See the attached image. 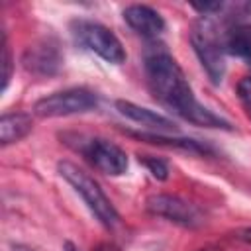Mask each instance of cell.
Wrapping results in <instances>:
<instances>
[{
    "mask_svg": "<svg viewBox=\"0 0 251 251\" xmlns=\"http://www.w3.org/2000/svg\"><path fill=\"white\" fill-rule=\"evenodd\" d=\"M143 69L153 98L159 100L173 114L194 126L231 129V124L227 120H224L220 114L212 112L208 106L198 102L184 71L163 45L151 47L145 53Z\"/></svg>",
    "mask_w": 251,
    "mask_h": 251,
    "instance_id": "1",
    "label": "cell"
},
{
    "mask_svg": "<svg viewBox=\"0 0 251 251\" xmlns=\"http://www.w3.org/2000/svg\"><path fill=\"white\" fill-rule=\"evenodd\" d=\"M57 173L73 186V190L76 194H80V198L84 200V204L88 206V210L96 216V220L104 227L112 229L114 226H118V222H120L118 210L114 208L112 200L106 196V192L102 190V186L86 171H82L78 165H75L71 161H59Z\"/></svg>",
    "mask_w": 251,
    "mask_h": 251,
    "instance_id": "2",
    "label": "cell"
},
{
    "mask_svg": "<svg viewBox=\"0 0 251 251\" xmlns=\"http://www.w3.org/2000/svg\"><path fill=\"white\" fill-rule=\"evenodd\" d=\"M190 43L210 80L214 84H220L226 75V51L222 31L218 29V24L212 16H202L192 24Z\"/></svg>",
    "mask_w": 251,
    "mask_h": 251,
    "instance_id": "3",
    "label": "cell"
},
{
    "mask_svg": "<svg viewBox=\"0 0 251 251\" xmlns=\"http://www.w3.org/2000/svg\"><path fill=\"white\" fill-rule=\"evenodd\" d=\"M63 137L75 139L76 143H69V145L73 149H76L100 173L110 175V176H120V175H124L127 171V155L114 141L98 137V135L84 137V135H69V133H65Z\"/></svg>",
    "mask_w": 251,
    "mask_h": 251,
    "instance_id": "4",
    "label": "cell"
},
{
    "mask_svg": "<svg viewBox=\"0 0 251 251\" xmlns=\"http://www.w3.org/2000/svg\"><path fill=\"white\" fill-rule=\"evenodd\" d=\"M71 33L80 47L92 51L100 59L114 63V65L124 63V59H126L124 45L116 37V33L112 29H108L106 25L80 18V20L71 22Z\"/></svg>",
    "mask_w": 251,
    "mask_h": 251,
    "instance_id": "5",
    "label": "cell"
},
{
    "mask_svg": "<svg viewBox=\"0 0 251 251\" xmlns=\"http://www.w3.org/2000/svg\"><path fill=\"white\" fill-rule=\"evenodd\" d=\"M96 106H98V96L92 90L84 86H73L39 98L33 106V114L39 118H65V116L90 112Z\"/></svg>",
    "mask_w": 251,
    "mask_h": 251,
    "instance_id": "6",
    "label": "cell"
},
{
    "mask_svg": "<svg viewBox=\"0 0 251 251\" xmlns=\"http://www.w3.org/2000/svg\"><path fill=\"white\" fill-rule=\"evenodd\" d=\"M145 210L151 216L163 218L167 222L190 229L204 224V214L200 212V208L176 194H163V192L151 194L145 200Z\"/></svg>",
    "mask_w": 251,
    "mask_h": 251,
    "instance_id": "7",
    "label": "cell"
},
{
    "mask_svg": "<svg viewBox=\"0 0 251 251\" xmlns=\"http://www.w3.org/2000/svg\"><path fill=\"white\" fill-rule=\"evenodd\" d=\"M22 65L27 73L35 76H51L59 73L63 65V55L59 51V45L53 39L45 37V39L35 41L24 51Z\"/></svg>",
    "mask_w": 251,
    "mask_h": 251,
    "instance_id": "8",
    "label": "cell"
},
{
    "mask_svg": "<svg viewBox=\"0 0 251 251\" xmlns=\"http://www.w3.org/2000/svg\"><path fill=\"white\" fill-rule=\"evenodd\" d=\"M124 20L126 24L135 31L139 33L141 37H147V39H155L157 35H161L165 31V20L163 16L153 10L151 6H145V4H131L124 10Z\"/></svg>",
    "mask_w": 251,
    "mask_h": 251,
    "instance_id": "9",
    "label": "cell"
},
{
    "mask_svg": "<svg viewBox=\"0 0 251 251\" xmlns=\"http://www.w3.org/2000/svg\"><path fill=\"white\" fill-rule=\"evenodd\" d=\"M116 110L122 116H126L127 120L137 122V124H141L145 127L161 129V131H173L175 129V124L169 118H165V116H161V114H157V112H153L149 108H143L139 104H133L129 100H116Z\"/></svg>",
    "mask_w": 251,
    "mask_h": 251,
    "instance_id": "10",
    "label": "cell"
},
{
    "mask_svg": "<svg viewBox=\"0 0 251 251\" xmlns=\"http://www.w3.org/2000/svg\"><path fill=\"white\" fill-rule=\"evenodd\" d=\"M224 37V51L249 61L251 65V22H233L226 31H222Z\"/></svg>",
    "mask_w": 251,
    "mask_h": 251,
    "instance_id": "11",
    "label": "cell"
},
{
    "mask_svg": "<svg viewBox=\"0 0 251 251\" xmlns=\"http://www.w3.org/2000/svg\"><path fill=\"white\" fill-rule=\"evenodd\" d=\"M33 127V120L31 114L27 112H12V114H4L0 118V141L2 145H10L16 143L20 139H24Z\"/></svg>",
    "mask_w": 251,
    "mask_h": 251,
    "instance_id": "12",
    "label": "cell"
},
{
    "mask_svg": "<svg viewBox=\"0 0 251 251\" xmlns=\"http://www.w3.org/2000/svg\"><path fill=\"white\" fill-rule=\"evenodd\" d=\"M129 135L137 137V139H143L147 143H153V145H165V147H176V149H184V151H190V153H200V155H206L210 153V147L196 141V139H188V137H167V135H161V133H133V131H127Z\"/></svg>",
    "mask_w": 251,
    "mask_h": 251,
    "instance_id": "13",
    "label": "cell"
},
{
    "mask_svg": "<svg viewBox=\"0 0 251 251\" xmlns=\"http://www.w3.org/2000/svg\"><path fill=\"white\" fill-rule=\"evenodd\" d=\"M12 76V55H10V45H8V37L6 31L2 33V92L8 88Z\"/></svg>",
    "mask_w": 251,
    "mask_h": 251,
    "instance_id": "14",
    "label": "cell"
},
{
    "mask_svg": "<svg viewBox=\"0 0 251 251\" xmlns=\"http://www.w3.org/2000/svg\"><path fill=\"white\" fill-rule=\"evenodd\" d=\"M139 161H143V165L149 169V173L159 178V180H165L169 176V165L163 161V159H157V157H149V155H143L139 157Z\"/></svg>",
    "mask_w": 251,
    "mask_h": 251,
    "instance_id": "15",
    "label": "cell"
},
{
    "mask_svg": "<svg viewBox=\"0 0 251 251\" xmlns=\"http://www.w3.org/2000/svg\"><path fill=\"white\" fill-rule=\"evenodd\" d=\"M237 92H239V98H241L243 106L247 108V112L251 116V76L241 78V82L237 84Z\"/></svg>",
    "mask_w": 251,
    "mask_h": 251,
    "instance_id": "16",
    "label": "cell"
},
{
    "mask_svg": "<svg viewBox=\"0 0 251 251\" xmlns=\"http://www.w3.org/2000/svg\"><path fill=\"white\" fill-rule=\"evenodd\" d=\"M192 8L194 10H198L200 14H204V16H210L212 12H220L222 8H224V4L222 2H204V4H192Z\"/></svg>",
    "mask_w": 251,
    "mask_h": 251,
    "instance_id": "17",
    "label": "cell"
},
{
    "mask_svg": "<svg viewBox=\"0 0 251 251\" xmlns=\"http://www.w3.org/2000/svg\"><path fill=\"white\" fill-rule=\"evenodd\" d=\"M233 235H235L239 241H245V243H249V245H251V226L235 229V231H233Z\"/></svg>",
    "mask_w": 251,
    "mask_h": 251,
    "instance_id": "18",
    "label": "cell"
},
{
    "mask_svg": "<svg viewBox=\"0 0 251 251\" xmlns=\"http://www.w3.org/2000/svg\"><path fill=\"white\" fill-rule=\"evenodd\" d=\"M12 251H33V249H29L27 245H22V243H14L12 245Z\"/></svg>",
    "mask_w": 251,
    "mask_h": 251,
    "instance_id": "19",
    "label": "cell"
}]
</instances>
